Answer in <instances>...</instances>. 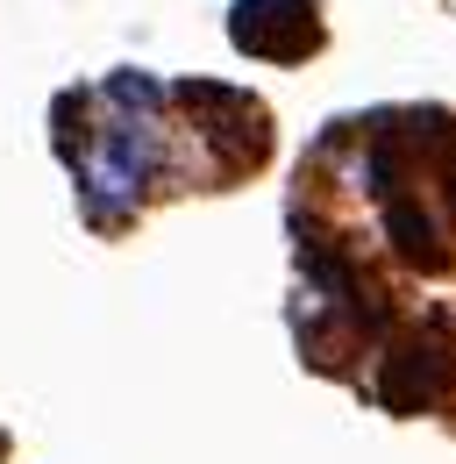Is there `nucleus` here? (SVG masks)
Wrapping results in <instances>:
<instances>
[{
	"mask_svg": "<svg viewBox=\"0 0 456 464\" xmlns=\"http://www.w3.org/2000/svg\"><path fill=\"white\" fill-rule=\"evenodd\" d=\"M385 236H393V250L406 265H442V236H435V215L421 208V200H406V193H385Z\"/></svg>",
	"mask_w": 456,
	"mask_h": 464,
	"instance_id": "obj_2",
	"label": "nucleus"
},
{
	"mask_svg": "<svg viewBox=\"0 0 456 464\" xmlns=\"http://www.w3.org/2000/svg\"><path fill=\"white\" fill-rule=\"evenodd\" d=\"M314 36H321L314 0H235V14H228V44L271 64L314 51Z\"/></svg>",
	"mask_w": 456,
	"mask_h": 464,
	"instance_id": "obj_1",
	"label": "nucleus"
}]
</instances>
